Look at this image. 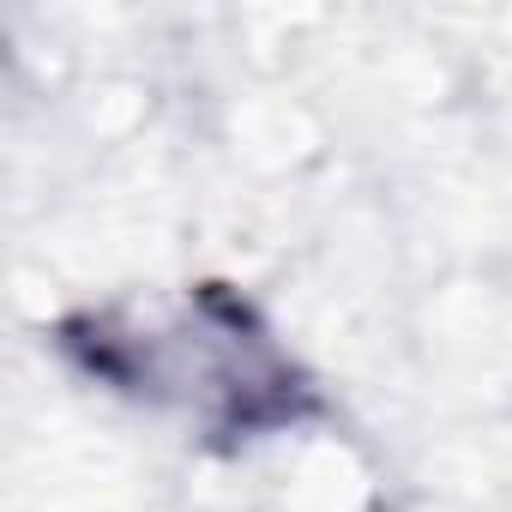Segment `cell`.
<instances>
[{
    "instance_id": "cell-1",
    "label": "cell",
    "mask_w": 512,
    "mask_h": 512,
    "mask_svg": "<svg viewBox=\"0 0 512 512\" xmlns=\"http://www.w3.org/2000/svg\"><path fill=\"white\" fill-rule=\"evenodd\" d=\"M55 350L85 380L169 410L199 440L229 452L326 416L320 380L229 284H187L169 302L145 308H79L55 326Z\"/></svg>"
}]
</instances>
